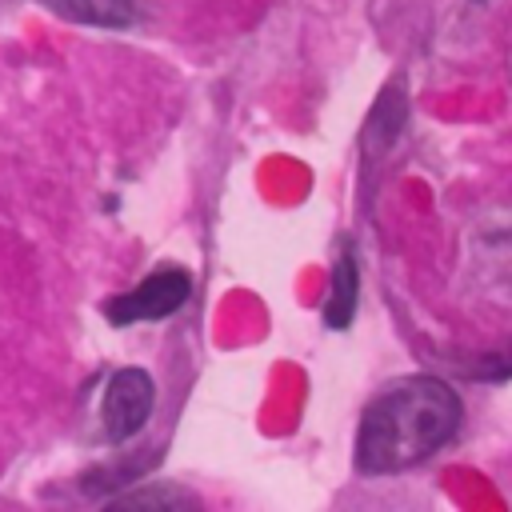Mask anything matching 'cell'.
<instances>
[{"mask_svg":"<svg viewBox=\"0 0 512 512\" xmlns=\"http://www.w3.org/2000/svg\"><path fill=\"white\" fill-rule=\"evenodd\" d=\"M464 420L456 388L440 376H404L376 392L356 428V468L368 476L404 472L440 452Z\"/></svg>","mask_w":512,"mask_h":512,"instance_id":"6da1fadb","label":"cell"},{"mask_svg":"<svg viewBox=\"0 0 512 512\" xmlns=\"http://www.w3.org/2000/svg\"><path fill=\"white\" fill-rule=\"evenodd\" d=\"M192 296V276L176 264L148 272L136 288L112 296L104 304V316L112 324H148V320H168L172 312H180Z\"/></svg>","mask_w":512,"mask_h":512,"instance_id":"7a4b0ae2","label":"cell"},{"mask_svg":"<svg viewBox=\"0 0 512 512\" xmlns=\"http://www.w3.org/2000/svg\"><path fill=\"white\" fill-rule=\"evenodd\" d=\"M152 404H156V384L144 368L112 372L104 400H100V428L108 444H128L132 436H140L152 416Z\"/></svg>","mask_w":512,"mask_h":512,"instance_id":"3957f363","label":"cell"},{"mask_svg":"<svg viewBox=\"0 0 512 512\" xmlns=\"http://www.w3.org/2000/svg\"><path fill=\"white\" fill-rule=\"evenodd\" d=\"M100 512H204V508L192 488H184L176 480H148V484L124 488Z\"/></svg>","mask_w":512,"mask_h":512,"instance_id":"277c9868","label":"cell"},{"mask_svg":"<svg viewBox=\"0 0 512 512\" xmlns=\"http://www.w3.org/2000/svg\"><path fill=\"white\" fill-rule=\"evenodd\" d=\"M356 300H360V268H356V252L348 244H340V256L332 264V288L324 300V324L328 328H348L356 316Z\"/></svg>","mask_w":512,"mask_h":512,"instance_id":"5b68a950","label":"cell"},{"mask_svg":"<svg viewBox=\"0 0 512 512\" xmlns=\"http://www.w3.org/2000/svg\"><path fill=\"white\" fill-rule=\"evenodd\" d=\"M56 16L92 28H128L140 16V0H44Z\"/></svg>","mask_w":512,"mask_h":512,"instance_id":"8992f818","label":"cell"},{"mask_svg":"<svg viewBox=\"0 0 512 512\" xmlns=\"http://www.w3.org/2000/svg\"><path fill=\"white\" fill-rule=\"evenodd\" d=\"M404 116H408L404 88H396V84H392V88L376 100V108H372V116H368L364 144H368V148H384V144H392V140H396V132H400V124H404Z\"/></svg>","mask_w":512,"mask_h":512,"instance_id":"52a82bcc","label":"cell"},{"mask_svg":"<svg viewBox=\"0 0 512 512\" xmlns=\"http://www.w3.org/2000/svg\"><path fill=\"white\" fill-rule=\"evenodd\" d=\"M468 372L480 380H508L512 376V352H496L488 364H472Z\"/></svg>","mask_w":512,"mask_h":512,"instance_id":"ba28073f","label":"cell"},{"mask_svg":"<svg viewBox=\"0 0 512 512\" xmlns=\"http://www.w3.org/2000/svg\"><path fill=\"white\" fill-rule=\"evenodd\" d=\"M476 4H484V0H476Z\"/></svg>","mask_w":512,"mask_h":512,"instance_id":"9c48e42d","label":"cell"}]
</instances>
